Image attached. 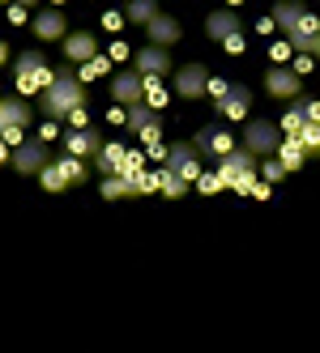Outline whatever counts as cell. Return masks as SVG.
Returning a JSON list of instances; mask_svg holds the SVG:
<instances>
[{
  "instance_id": "277c9868",
  "label": "cell",
  "mask_w": 320,
  "mask_h": 353,
  "mask_svg": "<svg viewBox=\"0 0 320 353\" xmlns=\"http://www.w3.org/2000/svg\"><path fill=\"white\" fill-rule=\"evenodd\" d=\"M282 145V132L274 128L269 119H248L243 123V137H239V149H248L252 158H274Z\"/></svg>"
},
{
  "instance_id": "836d02e7",
  "label": "cell",
  "mask_w": 320,
  "mask_h": 353,
  "mask_svg": "<svg viewBox=\"0 0 320 353\" xmlns=\"http://www.w3.org/2000/svg\"><path fill=\"white\" fill-rule=\"evenodd\" d=\"M261 174H265V183H278V179H286V166H282L278 158H269V162L261 166Z\"/></svg>"
},
{
  "instance_id": "f6af8a7d",
  "label": "cell",
  "mask_w": 320,
  "mask_h": 353,
  "mask_svg": "<svg viewBox=\"0 0 320 353\" xmlns=\"http://www.w3.org/2000/svg\"><path fill=\"white\" fill-rule=\"evenodd\" d=\"M13 5H21V9H30V13H39V0H13Z\"/></svg>"
},
{
  "instance_id": "d590c367",
  "label": "cell",
  "mask_w": 320,
  "mask_h": 353,
  "mask_svg": "<svg viewBox=\"0 0 320 353\" xmlns=\"http://www.w3.org/2000/svg\"><path fill=\"white\" fill-rule=\"evenodd\" d=\"M26 13H30V9H21V5H9V13H5V17L13 21V26H30V17H26Z\"/></svg>"
},
{
  "instance_id": "d4e9b609",
  "label": "cell",
  "mask_w": 320,
  "mask_h": 353,
  "mask_svg": "<svg viewBox=\"0 0 320 353\" xmlns=\"http://www.w3.org/2000/svg\"><path fill=\"white\" fill-rule=\"evenodd\" d=\"M303 158H308V154H303V145L294 141V137H286V141L278 145V162L286 166V174H290V170H299V166H303Z\"/></svg>"
},
{
  "instance_id": "3957f363",
  "label": "cell",
  "mask_w": 320,
  "mask_h": 353,
  "mask_svg": "<svg viewBox=\"0 0 320 353\" xmlns=\"http://www.w3.org/2000/svg\"><path fill=\"white\" fill-rule=\"evenodd\" d=\"M256 162L248 149H235V154H227L223 162H218V179H223L231 192H252L256 188Z\"/></svg>"
},
{
  "instance_id": "5bb4252c",
  "label": "cell",
  "mask_w": 320,
  "mask_h": 353,
  "mask_svg": "<svg viewBox=\"0 0 320 353\" xmlns=\"http://www.w3.org/2000/svg\"><path fill=\"white\" fill-rule=\"evenodd\" d=\"M60 145H64L68 158H82L86 162V158H94L98 149H103V137H98V128H68Z\"/></svg>"
},
{
  "instance_id": "d6a6232c",
  "label": "cell",
  "mask_w": 320,
  "mask_h": 353,
  "mask_svg": "<svg viewBox=\"0 0 320 353\" xmlns=\"http://www.w3.org/2000/svg\"><path fill=\"white\" fill-rule=\"evenodd\" d=\"M223 52H227V56H243V52H248V43H243V30H235V34L223 39Z\"/></svg>"
},
{
  "instance_id": "44dd1931",
  "label": "cell",
  "mask_w": 320,
  "mask_h": 353,
  "mask_svg": "<svg viewBox=\"0 0 320 353\" xmlns=\"http://www.w3.org/2000/svg\"><path fill=\"white\" fill-rule=\"evenodd\" d=\"M303 5H294V0H278V5H274V26H282L286 34L294 30V26H299V21H303Z\"/></svg>"
},
{
  "instance_id": "9a60e30c",
  "label": "cell",
  "mask_w": 320,
  "mask_h": 353,
  "mask_svg": "<svg viewBox=\"0 0 320 353\" xmlns=\"http://www.w3.org/2000/svg\"><path fill=\"white\" fill-rule=\"evenodd\" d=\"M192 145H196V154H214L218 162L239 149V145H235V137H231L227 128H201V132L192 137Z\"/></svg>"
},
{
  "instance_id": "ab89813d",
  "label": "cell",
  "mask_w": 320,
  "mask_h": 353,
  "mask_svg": "<svg viewBox=\"0 0 320 353\" xmlns=\"http://www.w3.org/2000/svg\"><path fill=\"white\" fill-rule=\"evenodd\" d=\"M286 52H290V43H286V39H282V43H274V47H269V60H282V56H286Z\"/></svg>"
},
{
  "instance_id": "f546056e",
  "label": "cell",
  "mask_w": 320,
  "mask_h": 353,
  "mask_svg": "<svg viewBox=\"0 0 320 353\" xmlns=\"http://www.w3.org/2000/svg\"><path fill=\"white\" fill-rule=\"evenodd\" d=\"M303 119H308V111H303V98H294V107L282 115V128H278V132H290V137H294V132L303 128Z\"/></svg>"
},
{
  "instance_id": "484cf974",
  "label": "cell",
  "mask_w": 320,
  "mask_h": 353,
  "mask_svg": "<svg viewBox=\"0 0 320 353\" xmlns=\"http://www.w3.org/2000/svg\"><path fill=\"white\" fill-rule=\"evenodd\" d=\"M39 188H43V192H52V196L68 192V179L60 174V166H56V162H47V166L39 170Z\"/></svg>"
},
{
  "instance_id": "2e32d148",
  "label": "cell",
  "mask_w": 320,
  "mask_h": 353,
  "mask_svg": "<svg viewBox=\"0 0 320 353\" xmlns=\"http://www.w3.org/2000/svg\"><path fill=\"white\" fill-rule=\"evenodd\" d=\"M35 123V107L26 98H0V137L9 128H30Z\"/></svg>"
},
{
  "instance_id": "7402d4cb",
  "label": "cell",
  "mask_w": 320,
  "mask_h": 353,
  "mask_svg": "<svg viewBox=\"0 0 320 353\" xmlns=\"http://www.w3.org/2000/svg\"><path fill=\"white\" fill-rule=\"evenodd\" d=\"M158 13H162V9H158V0H129L124 21H133V26H150Z\"/></svg>"
},
{
  "instance_id": "8d00e7d4",
  "label": "cell",
  "mask_w": 320,
  "mask_h": 353,
  "mask_svg": "<svg viewBox=\"0 0 320 353\" xmlns=\"http://www.w3.org/2000/svg\"><path fill=\"white\" fill-rule=\"evenodd\" d=\"M227 85H231L227 77H209V90H205V94H214V103H218V98L227 94Z\"/></svg>"
},
{
  "instance_id": "c3c4849f",
  "label": "cell",
  "mask_w": 320,
  "mask_h": 353,
  "mask_svg": "<svg viewBox=\"0 0 320 353\" xmlns=\"http://www.w3.org/2000/svg\"><path fill=\"white\" fill-rule=\"evenodd\" d=\"M5 60H9V47H5V43H0V64H5Z\"/></svg>"
},
{
  "instance_id": "f35d334b",
  "label": "cell",
  "mask_w": 320,
  "mask_h": 353,
  "mask_svg": "<svg viewBox=\"0 0 320 353\" xmlns=\"http://www.w3.org/2000/svg\"><path fill=\"white\" fill-rule=\"evenodd\" d=\"M68 123H73V128H90V115H86V107H82V111H73V115H68Z\"/></svg>"
},
{
  "instance_id": "7a4b0ae2",
  "label": "cell",
  "mask_w": 320,
  "mask_h": 353,
  "mask_svg": "<svg viewBox=\"0 0 320 353\" xmlns=\"http://www.w3.org/2000/svg\"><path fill=\"white\" fill-rule=\"evenodd\" d=\"M52 77H56V68H47V60H43V52L35 47V52H21L17 56V68H13V81H17V98L21 94H43L47 85H52Z\"/></svg>"
},
{
  "instance_id": "e575fe53",
  "label": "cell",
  "mask_w": 320,
  "mask_h": 353,
  "mask_svg": "<svg viewBox=\"0 0 320 353\" xmlns=\"http://www.w3.org/2000/svg\"><path fill=\"white\" fill-rule=\"evenodd\" d=\"M137 137H141L145 145H162V119H154L150 128H145V132H137Z\"/></svg>"
},
{
  "instance_id": "60d3db41",
  "label": "cell",
  "mask_w": 320,
  "mask_h": 353,
  "mask_svg": "<svg viewBox=\"0 0 320 353\" xmlns=\"http://www.w3.org/2000/svg\"><path fill=\"white\" fill-rule=\"evenodd\" d=\"M103 26H107V30H120V26H124V17H120V13H107Z\"/></svg>"
},
{
  "instance_id": "52a82bcc",
  "label": "cell",
  "mask_w": 320,
  "mask_h": 353,
  "mask_svg": "<svg viewBox=\"0 0 320 353\" xmlns=\"http://www.w3.org/2000/svg\"><path fill=\"white\" fill-rule=\"evenodd\" d=\"M209 77H214V72H209L205 64H184V68L171 72V90H176L180 98H205Z\"/></svg>"
},
{
  "instance_id": "30bf717a",
  "label": "cell",
  "mask_w": 320,
  "mask_h": 353,
  "mask_svg": "<svg viewBox=\"0 0 320 353\" xmlns=\"http://www.w3.org/2000/svg\"><path fill=\"white\" fill-rule=\"evenodd\" d=\"M133 72H141V77H171V52H167V47H154V43L137 47Z\"/></svg>"
},
{
  "instance_id": "cb8c5ba5",
  "label": "cell",
  "mask_w": 320,
  "mask_h": 353,
  "mask_svg": "<svg viewBox=\"0 0 320 353\" xmlns=\"http://www.w3.org/2000/svg\"><path fill=\"white\" fill-rule=\"evenodd\" d=\"M56 166H60V174L68 179V188H77V183H86V179H90V166H86L82 158H68V154H60V158H56Z\"/></svg>"
},
{
  "instance_id": "d6986e66",
  "label": "cell",
  "mask_w": 320,
  "mask_h": 353,
  "mask_svg": "<svg viewBox=\"0 0 320 353\" xmlns=\"http://www.w3.org/2000/svg\"><path fill=\"white\" fill-rule=\"evenodd\" d=\"M235 30H239V13H231V9H218V13L205 17V34L218 39V43H223L227 34H235Z\"/></svg>"
},
{
  "instance_id": "4fadbf2b",
  "label": "cell",
  "mask_w": 320,
  "mask_h": 353,
  "mask_svg": "<svg viewBox=\"0 0 320 353\" xmlns=\"http://www.w3.org/2000/svg\"><path fill=\"white\" fill-rule=\"evenodd\" d=\"M60 47H64V64H90L98 56V39L90 30H68Z\"/></svg>"
},
{
  "instance_id": "603a6c76",
  "label": "cell",
  "mask_w": 320,
  "mask_h": 353,
  "mask_svg": "<svg viewBox=\"0 0 320 353\" xmlns=\"http://www.w3.org/2000/svg\"><path fill=\"white\" fill-rule=\"evenodd\" d=\"M154 119H162V115H158L154 107L137 103V107H129V111H124V128H129V132H145V128H150Z\"/></svg>"
},
{
  "instance_id": "5b68a950",
  "label": "cell",
  "mask_w": 320,
  "mask_h": 353,
  "mask_svg": "<svg viewBox=\"0 0 320 353\" xmlns=\"http://www.w3.org/2000/svg\"><path fill=\"white\" fill-rule=\"evenodd\" d=\"M196 158H201V154H196V145H192V141H171L162 166H167L171 174H180L184 183H196V179H201V162H196Z\"/></svg>"
},
{
  "instance_id": "ba28073f",
  "label": "cell",
  "mask_w": 320,
  "mask_h": 353,
  "mask_svg": "<svg viewBox=\"0 0 320 353\" xmlns=\"http://www.w3.org/2000/svg\"><path fill=\"white\" fill-rule=\"evenodd\" d=\"M248 111H252V90L243 85V81H231V85H227V94L214 103V115H223V119H231V123H235V119H243Z\"/></svg>"
},
{
  "instance_id": "bcb514c9",
  "label": "cell",
  "mask_w": 320,
  "mask_h": 353,
  "mask_svg": "<svg viewBox=\"0 0 320 353\" xmlns=\"http://www.w3.org/2000/svg\"><path fill=\"white\" fill-rule=\"evenodd\" d=\"M308 56H320V34H316V39L308 43Z\"/></svg>"
},
{
  "instance_id": "4dcf8cb0",
  "label": "cell",
  "mask_w": 320,
  "mask_h": 353,
  "mask_svg": "<svg viewBox=\"0 0 320 353\" xmlns=\"http://www.w3.org/2000/svg\"><path fill=\"white\" fill-rule=\"evenodd\" d=\"M192 188H196V192H205V196H214V192H223L227 183L218 179V170H201V179H196Z\"/></svg>"
},
{
  "instance_id": "ac0fdd59",
  "label": "cell",
  "mask_w": 320,
  "mask_h": 353,
  "mask_svg": "<svg viewBox=\"0 0 320 353\" xmlns=\"http://www.w3.org/2000/svg\"><path fill=\"white\" fill-rule=\"evenodd\" d=\"M124 158H129V145H124V141H107V145L94 154V166L103 170V174H120Z\"/></svg>"
},
{
  "instance_id": "6da1fadb",
  "label": "cell",
  "mask_w": 320,
  "mask_h": 353,
  "mask_svg": "<svg viewBox=\"0 0 320 353\" xmlns=\"http://www.w3.org/2000/svg\"><path fill=\"white\" fill-rule=\"evenodd\" d=\"M82 107H86V85L77 81V72H73L68 64H64V68H56L52 85L39 94V115L60 123V119H68L73 111H82Z\"/></svg>"
},
{
  "instance_id": "1f68e13d",
  "label": "cell",
  "mask_w": 320,
  "mask_h": 353,
  "mask_svg": "<svg viewBox=\"0 0 320 353\" xmlns=\"http://www.w3.org/2000/svg\"><path fill=\"white\" fill-rule=\"evenodd\" d=\"M141 170H145V154H141V149H129V158H124V166H120V174H129V179H137Z\"/></svg>"
},
{
  "instance_id": "f1b7e54d",
  "label": "cell",
  "mask_w": 320,
  "mask_h": 353,
  "mask_svg": "<svg viewBox=\"0 0 320 353\" xmlns=\"http://www.w3.org/2000/svg\"><path fill=\"white\" fill-rule=\"evenodd\" d=\"M107 72H111V60L103 56V52H98L90 64H82V72H77V81L86 85V81H94V77H107Z\"/></svg>"
},
{
  "instance_id": "8992f818",
  "label": "cell",
  "mask_w": 320,
  "mask_h": 353,
  "mask_svg": "<svg viewBox=\"0 0 320 353\" xmlns=\"http://www.w3.org/2000/svg\"><path fill=\"white\" fill-rule=\"evenodd\" d=\"M47 162H52V158H47V141H39V137H26V141H21L13 154H9V166H13L17 174H39Z\"/></svg>"
},
{
  "instance_id": "e0dca14e",
  "label": "cell",
  "mask_w": 320,
  "mask_h": 353,
  "mask_svg": "<svg viewBox=\"0 0 320 353\" xmlns=\"http://www.w3.org/2000/svg\"><path fill=\"white\" fill-rule=\"evenodd\" d=\"M145 34H150V43H154V47H167V52H171V47L180 43L184 26H180V21L171 17V13H158V17L150 21V26H145Z\"/></svg>"
},
{
  "instance_id": "f907efd6",
  "label": "cell",
  "mask_w": 320,
  "mask_h": 353,
  "mask_svg": "<svg viewBox=\"0 0 320 353\" xmlns=\"http://www.w3.org/2000/svg\"><path fill=\"white\" fill-rule=\"evenodd\" d=\"M0 5H13V0H0Z\"/></svg>"
},
{
  "instance_id": "8fae6325",
  "label": "cell",
  "mask_w": 320,
  "mask_h": 353,
  "mask_svg": "<svg viewBox=\"0 0 320 353\" xmlns=\"http://www.w3.org/2000/svg\"><path fill=\"white\" fill-rule=\"evenodd\" d=\"M111 98H115V107H137V103H145V77L141 72H115L111 77Z\"/></svg>"
},
{
  "instance_id": "74e56055",
  "label": "cell",
  "mask_w": 320,
  "mask_h": 353,
  "mask_svg": "<svg viewBox=\"0 0 320 353\" xmlns=\"http://www.w3.org/2000/svg\"><path fill=\"white\" fill-rule=\"evenodd\" d=\"M0 141H5V145H9V149H17V145H21V141H26V128H9V132H5V137H0Z\"/></svg>"
},
{
  "instance_id": "ee69618b",
  "label": "cell",
  "mask_w": 320,
  "mask_h": 353,
  "mask_svg": "<svg viewBox=\"0 0 320 353\" xmlns=\"http://www.w3.org/2000/svg\"><path fill=\"white\" fill-rule=\"evenodd\" d=\"M308 68H312V56H299V60H294V72H299V77H303Z\"/></svg>"
},
{
  "instance_id": "681fc988",
  "label": "cell",
  "mask_w": 320,
  "mask_h": 353,
  "mask_svg": "<svg viewBox=\"0 0 320 353\" xmlns=\"http://www.w3.org/2000/svg\"><path fill=\"white\" fill-rule=\"evenodd\" d=\"M227 5H231V9H239V5H243V0H227Z\"/></svg>"
},
{
  "instance_id": "83f0119b",
  "label": "cell",
  "mask_w": 320,
  "mask_h": 353,
  "mask_svg": "<svg viewBox=\"0 0 320 353\" xmlns=\"http://www.w3.org/2000/svg\"><path fill=\"white\" fill-rule=\"evenodd\" d=\"M294 141L303 145V154H320V123H312V119H303V128L294 132Z\"/></svg>"
},
{
  "instance_id": "b9f144b4",
  "label": "cell",
  "mask_w": 320,
  "mask_h": 353,
  "mask_svg": "<svg viewBox=\"0 0 320 353\" xmlns=\"http://www.w3.org/2000/svg\"><path fill=\"white\" fill-rule=\"evenodd\" d=\"M303 111H308V119H312V123H320V103H312V98H308Z\"/></svg>"
},
{
  "instance_id": "4316f807",
  "label": "cell",
  "mask_w": 320,
  "mask_h": 353,
  "mask_svg": "<svg viewBox=\"0 0 320 353\" xmlns=\"http://www.w3.org/2000/svg\"><path fill=\"white\" fill-rule=\"evenodd\" d=\"M188 188H192V183H184V179H180V174H171L167 166L158 170V192H162V196H171V200H180V196H184Z\"/></svg>"
},
{
  "instance_id": "9c48e42d",
  "label": "cell",
  "mask_w": 320,
  "mask_h": 353,
  "mask_svg": "<svg viewBox=\"0 0 320 353\" xmlns=\"http://www.w3.org/2000/svg\"><path fill=\"white\" fill-rule=\"evenodd\" d=\"M30 34H35L39 43H60V39L68 34V17H64V9H39V13L30 17Z\"/></svg>"
},
{
  "instance_id": "7c38bea8",
  "label": "cell",
  "mask_w": 320,
  "mask_h": 353,
  "mask_svg": "<svg viewBox=\"0 0 320 353\" xmlns=\"http://www.w3.org/2000/svg\"><path fill=\"white\" fill-rule=\"evenodd\" d=\"M265 90H269V98H290L294 103V98H303V77L294 68H278L274 64L265 72Z\"/></svg>"
},
{
  "instance_id": "ffe728a7",
  "label": "cell",
  "mask_w": 320,
  "mask_h": 353,
  "mask_svg": "<svg viewBox=\"0 0 320 353\" xmlns=\"http://www.w3.org/2000/svg\"><path fill=\"white\" fill-rule=\"evenodd\" d=\"M103 200H124V196H141L137 179H129V174H103Z\"/></svg>"
},
{
  "instance_id": "7dc6e473",
  "label": "cell",
  "mask_w": 320,
  "mask_h": 353,
  "mask_svg": "<svg viewBox=\"0 0 320 353\" xmlns=\"http://www.w3.org/2000/svg\"><path fill=\"white\" fill-rule=\"evenodd\" d=\"M9 154H13V149H9L5 141H0V162H9Z\"/></svg>"
},
{
  "instance_id": "7bdbcfd3",
  "label": "cell",
  "mask_w": 320,
  "mask_h": 353,
  "mask_svg": "<svg viewBox=\"0 0 320 353\" xmlns=\"http://www.w3.org/2000/svg\"><path fill=\"white\" fill-rule=\"evenodd\" d=\"M129 56V43H111V60H124Z\"/></svg>"
}]
</instances>
